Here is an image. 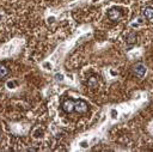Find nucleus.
I'll return each instance as SVG.
<instances>
[{"instance_id":"nucleus-1","label":"nucleus","mask_w":153,"mask_h":152,"mask_svg":"<svg viewBox=\"0 0 153 152\" xmlns=\"http://www.w3.org/2000/svg\"><path fill=\"white\" fill-rule=\"evenodd\" d=\"M90 109V106L88 103L85 102L84 100H74V111L79 114H85Z\"/></svg>"},{"instance_id":"nucleus-2","label":"nucleus","mask_w":153,"mask_h":152,"mask_svg":"<svg viewBox=\"0 0 153 152\" xmlns=\"http://www.w3.org/2000/svg\"><path fill=\"white\" fill-rule=\"evenodd\" d=\"M62 109H63V111H65V113H67V114L74 113V100H72V98L66 100L65 102L62 103Z\"/></svg>"},{"instance_id":"nucleus-3","label":"nucleus","mask_w":153,"mask_h":152,"mask_svg":"<svg viewBox=\"0 0 153 152\" xmlns=\"http://www.w3.org/2000/svg\"><path fill=\"white\" fill-rule=\"evenodd\" d=\"M133 71H134V74H135L136 77L141 78V77H143L145 74H146L147 68H146V66H145V65H142V63H138V65L134 66Z\"/></svg>"},{"instance_id":"nucleus-4","label":"nucleus","mask_w":153,"mask_h":152,"mask_svg":"<svg viewBox=\"0 0 153 152\" xmlns=\"http://www.w3.org/2000/svg\"><path fill=\"white\" fill-rule=\"evenodd\" d=\"M121 16H122V12H121L120 9H116V7H114V9H110L108 11V18L110 20H117L121 18Z\"/></svg>"},{"instance_id":"nucleus-5","label":"nucleus","mask_w":153,"mask_h":152,"mask_svg":"<svg viewBox=\"0 0 153 152\" xmlns=\"http://www.w3.org/2000/svg\"><path fill=\"white\" fill-rule=\"evenodd\" d=\"M87 85L88 87H91V89H96V87L98 86V80L96 77H90L87 80Z\"/></svg>"},{"instance_id":"nucleus-6","label":"nucleus","mask_w":153,"mask_h":152,"mask_svg":"<svg viewBox=\"0 0 153 152\" xmlns=\"http://www.w3.org/2000/svg\"><path fill=\"white\" fill-rule=\"evenodd\" d=\"M143 16L145 18L147 19H153V7H146V9L143 10Z\"/></svg>"},{"instance_id":"nucleus-7","label":"nucleus","mask_w":153,"mask_h":152,"mask_svg":"<svg viewBox=\"0 0 153 152\" xmlns=\"http://www.w3.org/2000/svg\"><path fill=\"white\" fill-rule=\"evenodd\" d=\"M127 43L128 44H135L136 43V34L135 33H131L127 36Z\"/></svg>"},{"instance_id":"nucleus-8","label":"nucleus","mask_w":153,"mask_h":152,"mask_svg":"<svg viewBox=\"0 0 153 152\" xmlns=\"http://www.w3.org/2000/svg\"><path fill=\"white\" fill-rule=\"evenodd\" d=\"M9 73H10L9 68H7L5 65H0V78H5Z\"/></svg>"},{"instance_id":"nucleus-9","label":"nucleus","mask_w":153,"mask_h":152,"mask_svg":"<svg viewBox=\"0 0 153 152\" xmlns=\"http://www.w3.org/2000/svg\"><path fill=\"white\" fill-rule=\"evenodd\" d=\"M0 139H1V130H0Z\"/></svg>"}]
</instances>
